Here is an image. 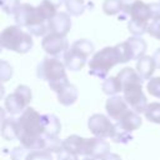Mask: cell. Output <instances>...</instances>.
<instances>
[{
	"mask_svg": "<svg viewBox=\"0 0 160 160\" xmlns=\"http://www.w3.org/2000/svg\"><path fill=\"white\" fill-rule=\"evenodd\" d=\"M44 118V131L46 138H58L61 131V122L54 114H42Z\"/></svg>",
	"mask_w": 160,
	"mask_h": 160,
	"instance_id": "ffe728a7",
	"label": "cell"
},
{
	"mask_svg": "<svg viewBox=\"0 0 160 160\" xmlns=\"http://www.w3.org/2000/svg\"><path fill=\"white\" fill-rule=\"evenodd\" d=\"M110 154V145L105 139L89 138L85 158H105Z\"/></svg>",
	"mask_w": 160,
	"mask_h": 160,
	"instance_id": "9a60e30c",
	"label": "cell"
},
{
	"mask_svg": "<svg viewBox=\"0 0 160 160\" xmlns=\"http://www.w3.org/2000/svg\"><path fill=\"white\" fill-rule=\"evenodd\" d=\"M122 10V0H104L102 11L106 15H116Z\"/></svg>",
	"mask_w": 160,
	"mask_h": 160,
	"instance_id": "484cf974",
	"label": "cell"
},
{
	"mask_svg": "<svg viewBox=\"0 0 160 160\" xmlns=\"http://www.w3.org/2000/svg\"><path fill=\"white\" fill-rule=\"evenodd\" d=\"M65 69V64L61 62L58 58L46 56L39 62L36 68V76L40 80L48 81L49 88L52 91L58 92L62 86L69 84Z\"/></svg>",
	"mask_w": 160,
	"mask_h": 160,
	"instance_id": "5b68a950",
	"label": "cell"
},
{
	"mask_svg": "<svg viewBox=\"0 0 160 160\" xmlns=\"http://www.w3.org/2000/svg\"><path fill=\"white\" fill-rule=\"evenodd\" d=\"M124 18H129L128 29L132 36H141L148 32V28L151 20L150 5L141 0H122Z\"/></svg>",
	"mask_w": 160,
	"mask_h": 160,
	"instance_id": "3957f363",
	"label": "cell"
},
{
	"mask_svg": "<svg viewBox=\"0 0 160 160\" xmlns=\"http://www.w3.org/2000/svg\"><path fill=\"white\" fill-rule=\"evenodd\" d=\"M44 1H46V2L50 4V5H52V6L56 8V9H59V8L65 2V0H44Z\"/></svg>",
	"mask_w": 160,
	"mask_h": 160,
	"instance_id": "e575fe53",
	"label": "cell"
},
{
	"mask_svg": "<svg viewBox=\"0 0 160 160\" xmlns=\"http://www.w3.org/2000/svg\"><path fill=\"white\" fill-rule=\"evenodd\" d=\"M105 109H106L108 116L111 120H115V122H116L130 110V106L128 105V102L125 101V99L122 96L114 95L106 100Z\"/></svg>",
	"mask_w": 160,
	"mask_h": 160,
	"instance_id": "4fadbf2b",
	"label": "cell"
},
{
	"mask_svg": "<svg viewBox=\"0 0 160 160\" xmlns=\"http://www.w3.org/2000/svg\"><path fill=\"white\" fill-rule=\"evenodd\" d=\"M16 125L18 140L21 146L29 150H46L49 138L45 136L42 114L29 106L16 116Z\"/></svg>",
	"mask_w": 160,
	"mask_h": 160,
	"instance_id": "6da1fadb",
	"label": "cell"
},
{
	"mask_svg": "<svg viewBox=\"0 0 160 160\" xmlns=\"http://www.w3.org/2000/svg\"><path fill=\"white\" fill-rule=\"evenodd\" d=\"M58 160H79V155L66 149H62L60 152H58Z\"/></svg>",
	"mask_w": 160,
	"mask_h": 160,
	"instance_id": "d6a6232c",
	"label": "cell"
},
{
	"mask_svg": "<svg viewBox=\"0 0 160 160\" xmlns=\"http://www.w3.org/2000/svg\"><path fill=\"white\" fill-rule=\"evenodd\" d=\"M86 144H88V138H81L79 135H70L65 140H62V146L64 149L76 154L85 156L86 154Z\"/></svg>",
	"mask_w": 160,
	"mask_h": 160,
	"instance_id": "2e32d148",
	"label": "cell"
},
{
	"mask_svg": "<svg viewBox=\"0 0 160 160\" xmlns=\"http://www.w3.org/2000/svg\"><path fill=\"white\" fill-rule=\"evenodd\" d=\"M152 58H154V60H155V64H156V68H158V69H160V48L155 50V52H154V55H152Z\"/></svg>",
	"mask_w": 160,
	"mask_h": 160,
	"instance_id": "d590c367",
	"label": "cell"
},
{
	"mask_svg": "<svg viewBox=\"0 0 160 160\" xmlns=\"http://www.w3.org/2000/svg\"><path fill=\"white\" fill-rule=\"evenodd\" d=\"M31 99H32L31 89L26 85H19L14 90V92L9 94L5 98L4 105L10 115H20L26 108H29Z\"/></svg>",
	"mask_w": 160,
	"mask_h": 160,
	"instance_id": "9c48e42d",
	"label": "cell"
},
{
	"mask_svg": "<svg viewBox=\"0 0 160 160\" xmlns=\"http://www.w3.org/2000/svg\"><path fill=\"white\" fill-rule=\"evenodd\" d=\"M118 125H120L124 130L132 132L135 130H138L141 124H142V119L140 118V115L138 112H135L134 110H129L119 121H116Z\"/></svg>",
	"mask_w": 160,
	"mask_h": 160,
	"instance_id": "d6986e66",
	"label": "cell"
},
{
	"mask_svg": "<svg viewBox=\"0 0 160 160\" xmlns=\"http://www.w3.org/2000/svg\"><path fill=\"white\" fill-rule=\"evenodd\" d=\"M121 62V55L118 46H106L96 51L89 61V75L96 76L101 80L108 78L109 71Z\"/></svg>",
	"mask_w": 160,
	"mask_h": 160,
	"instance_id": "8992f818",
	"label": "cell"
},
{
	"mask_svg": "<svg viewBox=\"0 0 160 160\" xmlns=\"http://www.w3.org/2000/svg\"><path fill=\"white\" fill-rule=\"evenodd\" d=\"M71 29V19L68 12L58 11L54 18L49 20V32L66 36Z\"/></svg>",
	"mask_w": 160,
	"mask_h": 160,
	"instance_id": "5bb4252c",
	"label": "cell"
},
{
	"mask_svg": "<svg viewBox=\"0 0 160 160\" xmlns=\"http://www.w3.org/2000/svg\"><path fill=\"white\" fill-rule=\"evenodd\" d=\"M150 5V11H151V21L160 20V2H152Z\"/></svg>",
	"mask_w": 160,
	"mask_h": 160,
	"instance_id": "836d02e7",
	"label": "cell"
},
{
	"mask_svg": "<svg viewBox=\"0 0 160 160\" xmlns=\"http://www.w3.org/2000/svg\"><path fill=\"white\" fill-rule=\"evenodd\" d=\"M66 8V12L72 16H80L85 11V1L84 0H65L64 2Z\"/></svg>",
	"mask_w": 160,
	"mask_h": 160,
	"instance_id": "603a6c76",
	"label": "cell"
},
{
	"mask_svg": "<svg viewBox=\"0 0 160 160\" xmlns=\"http://www.w3.org/2000/svg\"><path fill=\"white\" fill-rule=\"evenodd\" d=\"M58 101L64 105V106H70L72 105L76 100H78V96H79V91L76 89L75 85L72 84H66L65 86H62L58 92Z\"/></svg>",
	"mask_w": 160,
	"mask_h": 160,
	"instance_id": "ac0fdd59",
	"label": "cell"
},
{
	"mask_svg": "<svg viewBox=\"0 0 160 160\" xmlns=\"http://www.w3.org/2000/svg\"><path fill=\"white\" fill-rule=\"evenodd\" d=\"M88 128L95 138L108 139L112 136L115 122H112L109 116L102 114H94L88 119Z\"/></svg>",
	"mask_w": 160,
	"mask_h": 160,
	"instance_id": "8fae6325",
	"label": "cell"
},
{
	"mask_svg": "<svg viewBox=\"0 0 160 160\" xmlns=\"http://www.w3.org/2000/svg\"><path fill=\"white\" fill-rule=\"evenodd\" d=\"M1 136L8 141L18 140L16 116H11L1 120Z\"/></svg>",
	"mask_w": 160,
	"mask_h": 160,
	"instance_id": "44dd1931",
	"label": "cell"
},
{
	"mask_svg": "<svg viewBox=\"0 0 160 160\" xmlns=\"http://www.w3.org/2000/svg\"><path fill=\"white\" fill-rule=\"evenodd\" d=\"M112 141L118 142V144H128L132 140V135L131 132L124 130L120 125H118L115 122V128H114V132H112V136L110 138Z\"/></svg>",
	"mask_w": 160,
	"mask_h": 160,
	"instance_id": "cb8c5ba5",
	"label": "cell"
},
{
	"mask_svg": "<svg viewBox=\"0 0 160 160\" xmlns=\"http://www.w3.org/2000/svg\"><path fill=\"white\" fill-rule=\"evenodd\" d=\"M94 44L88 39H79L74 41L62 56L66 69L70 71L81 70L85 66L89 56L94 52Z\"/></svg>",
	"mask_w": 160,
	"mask_h": 160,
	"instance_id": "ba28073f",
	"label": "cell"
},
{
	"mask_svg": "<svg viewBox=\"0 0 160 160\" xmlns=\"http://www.w3.org/2000/svg\"><path fill=\"white\" fill-rule=\"evenodd\" d=\"M0 4H1L2 11L8 15H15L19 6L21 5L20 0H0Z\"/></svg>",
	"mask_w": 160,
	"mask_h": 160,
	"instance_id": "f1b7e54d",
	"label": "cell"
},
{
	"mask_svg": "<svg viewBox=\"0 0 160 160\" xmlns=\"http://www.w3.org/2000/svg\"><path fill=\"white\" fill-rule=\"evenodd\" d=\"M0 45L2 49L11 50L18 54H26L32 49L34 41L29 31H24L18 25H10L1 31Z\"/></svg>",
	"mask_w": 160,
	"mask_h": 160,
	"instance_id": "52a82bcc",
	"label": "cell"
},
{
	"mask_svg": "<svg viewBox=\"0 0 160 160\" xmlns=\"http://www.w3.org/2000/svg\"><path fill=\"white\" fill-rule=\"evenodd\" d=\"M41 48L49 56L59 58V56H64V54L68 51L70 46L66 36L49 32L41 40Z\"/></svg>",
	"mask_w": 160,
	"mask_h": 160,
	"instance_id": "7c38bea8",
	"label": "cell"
},
{
	"mask_svg": "<svg viewBox=\"0 0 160 160\" xmlns=\"http://www.w3.org/2000/svg\"><path fill=\"white\" fill-rule=\"evenodd\" d=\"M116 46L120 51L122 64L130 60H139L145 55V51L148 48L146 41L141 36H131L122 42L116 44Z\"/></svg>",
	"mask_w": 160,
	"mask_h": 160,
	"instance_id": "30bf717a",
	"label": "cell"
},
{
	"mask_svg": "<svg viewBox=\"0 0 160 160\" xmlns=\"http://www.w3.org/2000/svg\"><path fill=\"white\" fill-rule=\"evenodd\" d=\"M12 76V68L10 66L9 62L1 60L0 61V79L2 82L8 81L10 78Z\"/></svg>",
	"mask_w": 160,
	"mask_h": 160,
	"instance_id": "f546056e",
	"label": "cell"
},
{
	"mask_svg": "<svg viewBox=\"0 0 160 160\" xmlns=\"http://www.w3.org/2000/svg\"><path fill=\"white\" fill-rule=\"evenodd\" d=\"M146 120L160 125V102H150L144 112Z\"/></svg>",
	"mask_w": 160,
	"mask_h": 160,
	"instance_id": "d4e9b609",
	"label": "cell"
},
{
	"mask_svg": "<svg viewBox=\"0 0 160 160\" xmlns=\"http://www.w3.org/2000/svg\"><path fill=\"white\" fill-rule=\"evenodd\" d=\"M105 159H106V160H121V158H120L118 154H114V152L108 154V155L105 156Z\"/></svg>",
	"mask_w": 160,
	"mask_h": 160,
	"instance_id": "8d00e7d4",
	"label": "cell"
},
{
	"mask_svg": "<svg viewBox=\"0 0 160 160\" xmlns=\"http://www.w3.org/2000/svg\"><path fill=\"white\" fill-rule=\"evenodd\" d=\"M25 160H52V155L46 150H29Z\"/></svg>",
	"mask_w": 160,
	"mask_h": 160,
	"instance_id": "4316f807",
	"label": "cell"
},
{
	"mask_svg": "<svg viewBox=\"0 0 160 160\" xmlns=\"http://www.w3.org/2000/svg\"><path fill=\"white\" fill-rule=\"evenodd\" d=\"M146 90L151 96L160 99V76L151 78L146 84Z\"/></svg>",
	"mask_w": 160,
	"mask_h": 160,
	"instance_id": "83f0119b",
	"label": "cell"
},
{
	"mask_svg": "<svg viewBox=\"0 0 160 160\" xmlns=\"http://www.w3.org/2000/svg\"><path fill=\"white\" fill-rule=\"evenodd\" d=\"M15 22L20 28H26L34 36H45L49 34V21L42 16L38 6L21 4L14 15Z\"/></svg>",
	"mask_w": 160,
	"mask_h": 160,
	"instance_id": "277c9868",
	"label": "cell"
},
{
	"mask_svg": "<svg viewBox=\"0 0 160 160\" xmlns=\"http://www.w3.org/2000/svg\"><path fill=\"white\" fill-rule=\"evenodd\" d=\"M29 149L24 148V146H15L11 151H10V159L11 160H25L26 154H28Z\"/></svg>",
	"mask_w": 160,
	"mask_h": 160,
	"instance_id": "4dcf8cb0",
	"label": "cell"
},
{
	"mask_svg": "<svg viewBox=\"0 0 160 160\" xmlns=\"http://www.w3.org/2000/svg\"><path fill=\"white\" fill-rule=\"evenodd\" d=\"M155 69H156V64L152 56L144 55L142 58L136 60V71L142 80H150Z\"/></svg>",
	"mask_w": 160,
	"mask_h": 160,
	"instance_id": "e0dca14e",
	"label": "cell"
},
{
	"mask_svg": "<svg viewBox=\"0 0 160 160\" xmlns=\"http://www.w3.org/2000/svg\"><path fill=\"white\" fill-rule=\"evenodd\" d=\"M82 160H106L105 158H85Z\"/></svg>",
	"mask_w": 160,
	"mask_h": 160,
	"instance_id": "74e56055",
	"label": "cell"
},
{
	"mask_svg": "<svg viewBox=\"0 0 160 160\" xmlns=\"http://www.w3.org/2000/svg\"><path fill=\"white\" fill-rule=\"evenodd\" d=\"M148 32H149L152 38L160 40V20L151 21L150 25H149V28H148Z\"/></svg>",
	"mask_w": 160,
	"mask_h": 160,
	"instance_id": "1f68e13d",
	"label": "cell"
},
{
	"mask_svg": "<svg viewBox=\"0 0 160 160\" xmlns=\"http://www.w3.org/2000/svg\"><path fill=\"white\" fill-rule=\"evenodd\" d=\"M101 89H102L104 94H106L109 96H114V95H118L119 92H122V85L118 76L106 78L101 85Z\"/></svg>",
	"mask_w": 160,
	"mask_h": 160,
	"instance_id": "7402d4cb",
	"label": "cell"
},
{
	"mask_svg": "<svg viewBox=\"0 0 160 160\" xmlns=\"http://www.w3.org/2000/svg\"><path fill=\"white\" fill-rule=\"evenodd\" d=\"M122 85V98L131 110L138 114L145 112L148 99L142 91V79L132 68H124L116 75Z\"/></svg>",
	"mask_w": 160,
	"mask_h": 160,
	"instance_id": "7a4b0ae2",
	"label": "cell"
}]
</instances>
